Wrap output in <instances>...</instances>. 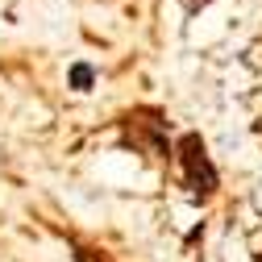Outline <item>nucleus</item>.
<instances>
[{"label": "nucleus", "mask_w": 262, "mask_h": 262, "mask_svg": "<svg viewBox=\"0 0 262 262\" xmlns=\"http://www.w3.org/2000/svg\"><path fill=\"white\" fill-rule=\"evenodd\" d=\"M71 79H75V88H79V92H88V88H92V67H75V71H71Z\"/></svg>", "instance_id": "1"}]
</instances>
